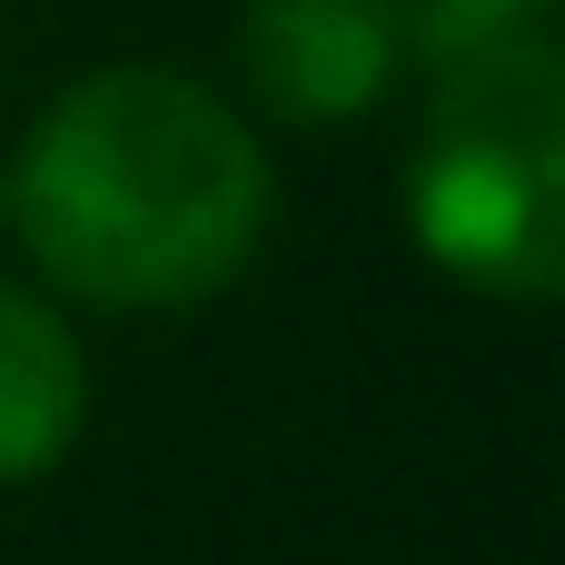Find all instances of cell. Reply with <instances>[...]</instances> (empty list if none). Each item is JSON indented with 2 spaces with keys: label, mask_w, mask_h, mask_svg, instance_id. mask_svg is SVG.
Wrapping results in <instances>:
<instances>
[{
  "label": "cell",
  "mask_w": 565,
  "mask_h": 565,
  "mask_svg": "<svg viewBox=\"0 0 565 565\" xmlns=\"http://www.w3.org/2000/svg\"><path fill=\"white\" fill-rule=\"evenodd\" d=\"M10 228L30 268L89 308H189L248 268L268 228V149L209 79L119 60L30 119Z\"/></svg>",
  "instance_id": "obj_1"
},
{
  "label": "cell",
  "mask_w": 565,
  "mask_h": 565,
  "mask_svg": "<svg viewBox=\"0 0 565 565\" xmlns=\"http://www.w3.org/2000/svg\"><path fill=\"white\" fill-rule=\"evenodd\" d=\"M417 248L487 298H556L565 278V60L546 30L437 70L407 159Z\"/></svg>",
  "instance_id": "obj_2"
},
{
  "label": "cell",
  "mask_w": 565,
  "mask_h": 565,
  "mask_svg": "<svg viewBox=\"0 0 565 565\" xmlns=\"http://www.w3.org/2000/svg\"><path fill=\"white\" fill-rule=\"evenodd\" d=\"M397 20L387 0H248L238 10V79L258 109L328 129V119H367L397 79Z\"/></svg>",
  "instance_id": "obj_3"
},
{
  "label": "cell",
  "mask_w": 565,
  "mask_h": 565,
  "mask_svg": "<svg viewBox=\"0 0 565 565\" xmlns=\"http://www.w3.org/2000/svg\"><path fill=\"white\" fill-rule=\"evenodd\" d=\"M89 427V348L79 328L40 298L0 278V487L50 477Z\"/></svg>",
  "instance_id": "obj_4"
},
{
  "label": "cell",
  "mask_w": 565,
  "mask_h": 565,
  "mask_svg": "<svg viewBox=\"0 0 565 565\" xmlns=\"http://www.w3.org/2000/svg\"><path fill=\"white\" fill-rule=\"evenodd\" d=\"M546 10H556V0H387V20H397V50H417L427 70H447V60L487 50V40L546 30Z\"/></svg>",
  "instance_id": "obj_5"
}]
</instances>
